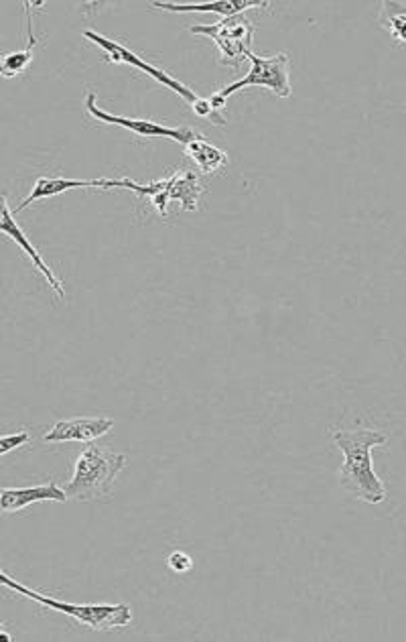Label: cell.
<instances>
[{"label":"cell","mask_w":406,"mask_h":642,"mask_svg":"<svg viewBox=\"0 0 406 642\" xmlns=\"http://www.w3.org/2000/svg\"><path fill=\"white\" fill-rule=\"evenodd\" d=\"M63 488L55 482L21 488H0V515H16L37 502H65Z\"/></svg>","instance_id":"cell-11"},{"label":"cell","mask_w":406,"mask_h":642,"mask_svg":"<svg viewBox=\"0 0 406 642\" xmlns=\"http://www.w3.org/2000/svg\"><path fill=\"white\" fill-rule=\"evenodd\" d=\"M183 153L203 175H214L230 165L228 153H224L216 144L203 139L202 135L186 142Z\"/></svg>","instance_id":"cell-14"},{"label":"cell","mask_w":406,"mask_h":642,"mask_svg":"<svg viewBox=\"0 0 406 642\" xmlns=\"http://www.w3.org/2000/svg\"><path fill=\"white\" fill-rule=\"evenodd\" d=\"M163 193L172 200L179 202L186 212L200 210V200L203 196L202 177L191 169H177L172 175L158 179Z\"/></svg>","instance_id":"cell-12"},{"label":"cell","mask_w":406,"mask_h":642,"mask_svg":"<svg viewBox=\"0 0 406 642\" xmlns=\"http://www.w3.org/2000/svg\"><path fill=\"white\" fill-rule=\"evenodd\" d=\"M246 60L251 62V72L242 79H238L234 84L226 86L216 92V98L221 102H228L230 96L240 92L242 88H251V86H258V88H266L272 95L279 98H289L291 96V60L289 55L281 51L275 55H256L251 51L246 55Z\"/></svg>","instance_id":"cell-5"},{"label":"cell","mask_w":406,"mask_h":642,"mask_svg":"<svg viewBox=\"0 0 406 642\" xmlns=\"http://www.w3.org/2000/svg\"><path fill=\"white\" fill-rule=\"evenodd\" d=\"M114 427V419L110 417H74L62 419L43 436L46 443H94L100 438L109 436Z\"/></svg>","instance_id":"cell-9"},{"label":"cell","mask_w":406,"mask_h":642,"mask_svg":"<svg viewBox=\"0 0 406 642\" xmlns=\"http://www.w3.org/2000/svg\"><path fill=\"white\" fill-rule=\"evenodd\" d=\"M29 441H31L29 431H16V433H9V436H0V457L27 445Z\"/></svg>","instance_id":"cell-17"},{"label":"cell","mask_w":406,"mask_h":642,"mask_svg":"<svg viewBox=\"0 0 406 642\" xmlns=\"http://www.w3.org/2000/svg\"><path fill=\"white\" fill-rule=\"evenodd\" d=\"M84 37H86L88 41H92L96 48L104 51L106 62L116 63V65H130V67L139 70L142 74H147L149 78L155 79L156 84L165 86L167 90H172V92L179 96L188 106L195 104V100L200 98V95L193 92V90H191L189 86H186L183 81L173 78L169 72H165V70H161V67H155V65L144 62L141 55H137L135 51H130V49L123 46V43H118V41H114V39L104 37V35H100V33L96 32H84Z\"/></svg>","instance_id":"cell-6"},{"label":"cell","mask_w":406,"mask_h":642,"mask_svg":"<svg viewBox=\"0 0 406 642\" xmlns=\"http://www.w3.org/2000/svg\"><path fill=\"white\" fill-rule=\"evenodd\" d=\"M167 567L172 569L173 574H188L191 571V567H193V559L189 557L186 551H175L169 555V559H167Z\"/></svg>","instance_id":"cell-18"},{"label":"cell","mask_w":406,"mask_h":642,"mask_svg":"<svg viewBox=\"0 0 406 642\" xmlns=\"http://www.w3.org/2000/svg\"><path fill=\"white\" fill-rule=\"evenodd\" d=\"M331 441L344 455V464L338 471V484L350 496L368 504L386 501V488L375 471L372 450L386 445L389 436L372 427L338 429L331 433Z\"/></svg>","instance_id":"cell-1"},{"label":"cell","mask_w":406,"mask_h":642,"mask_svg":"<svg viewBox=\"0 0 406 642\" xmlns=\"http://www.w3.org/2000/svg\"><path fill=\"white\" fill-rule=\"evenodd\" d=\"M189 33L210 37L218 49V63L238 70L252 51L254 25L246 15L228 16L212 25H191Z\"/></svg>","instance_id":"cell-4"},{"label":"cell","mask_w":406,"mask_h":642,"mask_svg":"<svg viewBox=\"0 0 406 642\" xmlns=\"http://www.w3.org/2000/svg\"><path fill=\"white\" fill-rule=\"evenodd\" d=\"M23 7L27 11V35H29L27 48L11 51V53H7V55L0 58V78H18L21 74H25L33 62V49L39 43L37 37L33 35V2H25Z\"/></svg>","instance_id":"cell-15"},{"label":"cell","mask_w":406,"mask_h":642,"mask_svg":"<svg viewBox=\"0 0 406 642\" xmlns=\"http://www.w3.org/2000/svg\"><path fill=\"white\" fill-rule=\"evenodd\" d=\"M86 112L98 123L125 128V130H130L132 135H137L139 139H172V141L186 144L191 139L200 137V133L193 130L191 126H167L155 123V121H147V118L110 114L106 110L98 106V96L94 92H88V96H86Z\"/></svg>","instance_id":"cell-7"},{"label":"cell","mask_w":406,"mask_h":642,"mask_svg":"<svg viewBox=\"0 0 406 642\" xmlns=\"http://www.w3.org/2000/svg\"><path fill=\"white\" fill-rule=\"evenodd\" d=\"M378 25L386 33H391L396 46H405L406 2L405 0H384L380 2Z\"/></svg>","instance_id":"cell-16"},{"label":"cell","mask_w":406,"mask_h":642,"mask_svg":"<svg viewBox=\"0 0 406 642\" xmlns=\"http://www.w3.org/2000/svg\"><path fill=\"white\" fill-rule=\"evenodd\" d=\"M153 9L167 13H214L221 18L244 15L249 11H266L270 7L268 0H212V2H173V0H156L149 2Z\"/></svg>","instance_id":"cell-10"},{"label":"cell","mask_w":406,"mask_h":642,"mask_svg":"<svg viewBox=\"0 0 406 642\" xmlns=\"http://www.w3.org/2000/svg\"><path fill=\"white\" fill-rule=\"evenodd\" d=\"M126 455L114 454L109 448L88 443L74 464V474L63 488L67 501L90 502L109 499L114 482L125 470Z\"/></svg>","instance_id":"cell-2"},{"label":"cell","mask_w":406,"mask_h":642,"mask_svg":"<svg viewBox=\"0 0 406 642\" xmlns=\"http://www.w3.org/2000/svg\"><path fill=\"white\" fill-rule=\"evenodd\" d=\"M72 189H102L106 191V177H96V179H72V177H39L35 181L29 196L16 207V212L27 210L29 205L39 202V200H49L55 196H62L65 191Z\"/></svg>","instance_id":"cell-13"},{"label":"cell","mask_w":406,"mask_h":642,"mask_svg":"<svg viewBox=\"0 0 406 642\" xmlns=\"http://www.w3.org/2000/svg\"><path fill=\"white\" fill-rule=\"evenodd\" d=\"M0 630H4V625H2V622H0Z\"/></svg>","instance_id":"cell-19"},{"label":"cell","mask_w":406,"mask_h":642,"mask_svg":"<svg viewBox=\"0 0 406 642\" xmlns=\"http://www.w3.org/2000/svg\"><path fill=\"white\" fill-rule=\"evenodd\" d=\"M0 232L9 236L15 244H18L25 251V254L31 259L35 268L41 273V277L48 282L49 289L53 291V295L63 301L65 299V289H63L62 279L53 273V268L49 267L48 263H46V259L41 256V252L37 251V247L33 244L31 240L27 238V235L21 230V226L16 224L13 210L9 205V198H7V193L2 189H0Z\"/></svg>","instance_id":"cell-8"},{"label":"cell","mask_w":406,"mask_h":642,"mask_svg":"<svg viewBox=\"0 0 406 642\" xmlns=\"http://www.w3.org/2000/svg\"><path fill=\"white\" fill-rule=\"evenodd\" d=\"M0 586L15 592V594L23 595V597H29L48 610L65 614V616L74 618L81 627L90 628V630L110 632L114 628H125L132 625V610L128 604H67V602H60L51 595L41 594L37 590L18 583L11 576H7L2 569H0Z\"/></svg>","instance_id":"cell-3"}]
</instances>
